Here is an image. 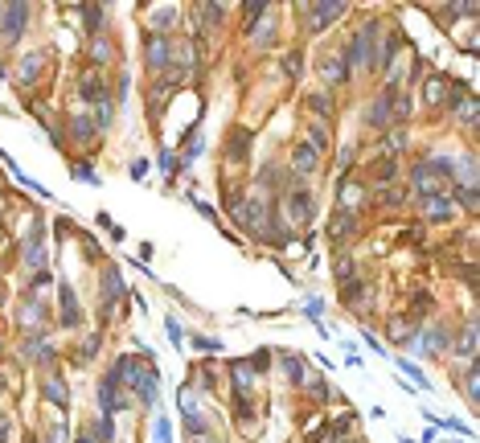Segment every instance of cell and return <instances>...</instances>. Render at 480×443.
Here are the masks:
<instances>
[{
  "label": "cell",
  "mask_w": 480,
  "mask_h": 443,
  "mask_svg": "<svg viewBox=\"0 0 480 443\" xmlns=\"http://www.w3.org/2000/svg\"><path fill=\"white\" fill-rule=\"evenodd\" d=\"M378 29H382V21H366V25L353 33V41L345 45V58H341L349 70H357V66H366V62H370V49H374L370 41L378 37Z\"/></svg>",
  "instance_id": "cell-1"
},
{
  "label": "cell",
  "mask_w": 480,
  "mask_h": 443,
  "mask_svg": "<svg viewBox=\"0 0 480 443\" xmlns=\"http://www.w3.org/2000/svg\"><path fill=\"white\" fill-rule=\"evenodd\" d=\"M111 374H115V382H123V386H131V390H136V386L144 382V374H148V362L127 353V357H119V362H115V370H111Z\"/></svg>",
  "instance_id": "cell-2"
},
{
  "label": "cell",
  "mask_w": 480,
  "mask_h": 443,
  "mask_svg": "<svg viewBox=\"0 0 480 443\" xmlns=\"http://www.w3.org/2000/svg\"><path fill=\"white\" fill-rule=\"evenodd\" d=\"M0 25H4V37L16 41L21 29L29 25V4H4V8H0Z\"/></svg>",
  "instance_id": "cell-3"
},
{
  "label": "cell",
  "mask_w": 480,
  "mask_h": 443,
  "mask_svg": "<svg viewBox=\"0 0 480 443\" xmlns=\"http://www.w3.org/2000/svg\"><path fill=\"white\" fill-rule=\"evenodd\" d=\"M349 4H341V0H325V4H308V29H325V25H333L341 12H345Z\"/></svg>",
  "instance_id": "cell-4"
},
{
  "label": "cell",
  "mask_w": 480,
  "mask_h": 443,
  "mask_svg": "<svg viewBox=\"0 0 480 443\" xmlns=\"http://www.w3.org/2000/svg\"><path fill=\"white\" fill-rule=\"evenodd\" d=\"M440 181H444V173L431 164V160H423V164H415V173H411V185L423 193V197H431L435 189H440Z\"/></svg>",
  "instance_id": "cell-5"
},
{
  "label": "cell",
  "mask_w": 480,
  "mask_h": 443,
  "mask_svg": "<svg viewBox=\"0 0 480 443\" xmlns=\"http://www.w3.org/2000/svg\"><path fill=\"white\" fill-rule=\"evenodd\" d=\"M144 58H148V66H152V70H164V66H168V58H173V41H168V37H148Z\"/></svg>",
  "instance_id": "cell-6"
},
{
  "label": "cell",
  "mask_w": 480,
  "mask_h": 443,
  "mask_svg": "<svg viewBox=\"0 0 480 443\" xmlns=\"http://www.w3.org/2000/svg\"><path fill=\"white\" fill-rule=\"evenodd\" d=\"M288 210H292V222H312V197H308V189H292L288 193Z\"/></svg>",
  "instance_id": "cell-7"
},
{
  "label": "cell",
  "mask_w": 480,
  "mask_h": 443,
  "mask_svg": "<svg viewBox=\"0 0 480 443\" xmlns=\"http://www.w3.org/2000/svg\"><path fill=\"white\" fill-rule=\"evenodd\" d=\"M292 164H296V173H300V177H312V173L320 168V152H312L308 144H296V152H292Z\"/></svg>",
  "instance_id": "cell-8"
},
{
  "label": "cell",
  "mask_w": 480,
  "mask_h": 443,
  "mask_svg": "<svg viewBox=\"0 0 480 443\" xmlns=\"http://www.w3.org/2000/svg\"><path fill=\"white\" fill-rule=\"evenodd\" d=\"M136 394H140L144 407H156V394H160V370H156V366H148V374H144V382L136 386Z\"/></svg>",
  "instance_id": "cell-9"
},
{
  "label": "cell",
  "mask_w": 480,
  "mask_h": 443,
  "mask_svg": "<svg viewBox=\"0 0 480 443\" xmlns=\"http://www.w3.org/2000/svg\"><path fill=\"white\" fill-rule=\"evenodd\" d=\"M115 374H107L103 382H99V407H103V415H115V411H123V403L115 398Z\"/></svg>",
  "instance_id": "cell-10"
},
{
  "label": "cell",
  "mask_w": 480,
  "mask_h": 443,
  "mask_svg": "<svg viewBox=\"0 0 480 443\" xmlns=\"http://www.w3.org/2000/svg\"><path fill=\"white\" fill-rule=\"evenodd\" d=\"M78 86H82V94H86V99H94V103H107V82H103V74H99V70H86Z\"/></svg>",
  "instance_id": "cell-11"
},
{
  "label": "cell",
  "mask_w": 480,
  "mask_h": 443,
  "mask_svg": "<svg viewBox=\"0 0 480 443\" xmlns=\"http://www.w3.org/2000/svg\"><path fill=\"white\" fill-rule=\"evenodd\" d=\"M423 201H427V218H431V222H448L452 210H456V201L444 197V193H431V197H423Z\"/></svg>",
  "instance_id": "cell-12"
},
{
  "label": "cell",
  "mask_w": 480,
  "mask_h": 443,
  "mask_svg": "<svg viewBox=\"0 0 480 443\" xmlns=\"http://www.w3.org/2000/svg\"><path fill=\"white\" fill-rule=\"evenodd\" d=\"M58 292H62V325H66V329H74V325H78V300H74V288L62 279V283H58Z\"/></svg>",
  "instance_id": "cell-13"
},
{
  "label": "cell",
  "mask_w": 480,
  "mask_h": 443,
  "mask_svg": "<svg viewBox=\"0 0 480 443\" xmlns=\"http://www.w3.org/2000/svg\"><path fill=\"white\" fill-rule=\"evenodd\" d=\"M103 292H107V300H103L107 308H103V312H111V304L123 296V275H119L115 267H107V271H103Z\"/></svg>",
  "instance_id": "cell-14"
},
{
  "label": "cell",
  "mask_w": 480,
  "mask_h": 443,
  "mask_svg": "<svg viewBox=\"0 0 480 443\" xmlns=\"http://www.w3.org/2000/svg\"><path fill=\"white\" fill-rule=\"evenodd\" d=\"M390 119H394V99H390V94H382V99L374 103V111H370V123H374V127H386Z\"/></svg>",
  "instance_id": "cell-15"
},
{
  "label": "cell",
  "mask_w": 480,
  "mask_h": 443,
  "mask_svg": "<svg viewBox=\"0 0 480 443\" xmlns=\"http://www.w3.org/2000/svg\"><path fill=\"white\" fill-rule=\"evenodd\" d=\"M41 62H45V58H41V53H29V62H25V66H21V78H16V82H21V86H33V82H37V78H33V74H37V70H41Z\"/></svg>",
  "instance_id": "cell-16"
},
{
  "label": "cell",
  "mask_w": 480,
  "mask_h": 443,
  "mask_svg": "<svg viewBox=\"0 0 480 443\" xmlns=\"http://www.w3.org/2000/svg\"><path fill=\"white\" fill-rule=\"evenodd\" d=\"M41 390H45V398H49V403L66 407V382H62V378H45V386H41Z\"/></svg>",
  "instance_id": "cell-17"
},
{
  "label": "cell",
  "mask_w": 480,
  "mask_h": 443,
  "mask_svg": "<svg viewBox=\"0 0 480 443\" xmlns=\"http://www.w3.org/2000/svg\"><path fill=\"white\" fill-rule=\"evenodd\" d=\"M152 443H173V423H168L164 415H160L156 427H152Z\"/></svg>",
  "instance_id": "cell-18"
},
{
  "label": "cell",
  "mask_w": 480,
  "mask_h": 443,
  "mask_svg": "<svg viewBox=\"0 0 480 443\" xmlns=\"http://www.w3.org/2000/svg\"><path fill=\"white\" fill-rule=\"evenodd\" d=\"M115 119V107H111V99L107 103H94V127H107Z\"/></svg>",
  "instance_id": "cell-19"
},
{
  "label": "cell",
  "mask_w": 480,
  "mask_h": 443,
  "mask_svg": "<svg viewBox=\"0 0 480 443\" xmlns=\"http://www.w3.org/2000/svg\"><path fill=\"white\" fill-rule=\"evenodd\" d=\"M394 173H399V164H394V160H382V164L374 168V181L386 185V181H394Z\"/></svg>",
  "instance_id": "cell-20"
},
{
  "label": "cell",
  "mask_w": 480,
  "mask_h": 443,
  "mask_svg": "<svg viewBox=\"0 0 480 443\" xmlns=\"http://www.w3.org/2000/svg\"><path fill=\"white\" fill-rule=\"evenodd\" d=\"M25 259H29V267H41V263H45V246H41V238H33V242H29Z\"/></svg>",
  "instance_id": "cell-21"
},
{
  "label": "cell",
  "mask_w": 480,
  "mask_h": 443,
  "mask_svg": "<svg viewBox=\"0 0 480 443\" xmlns=\"http://www.w3.org/2000/svg\"><path fill=\"white\" fill-rule=\"evenodd\" d=\"M94 435H99V443H111V440H115V427H111V415H103V419L94 423Z\"/></svg>",
  "instance_id": "cell-22"
},
{
  "label": "cell",
  "mask_w": 480,
  "mask_h": 443,
  "mask_svg": "<svg viewBox=\"0 0 480 443\" xmlns=\"http://www.w3.org/2000/svg\"><path fill=\"white\" fill-rule=\"evenodd\" d=\"M308 107H312L316 115H333V99H329V94H312V99H308Z\"/></svg>",
  "instance_id": "cell-23"
},
{
  "label": "cell",
  "mask_w": 480,
  "mask_h": 443,
  "mask_svg": "<svg viewBox=\"0 0 480 443\" xmlns=\"http://www.w3.org/2000/svg\"><path fill=\"white\" fill-rule=\"evenodd\" d=\"M82 12H86V29H99L103 25V4H86Z\"/></svg>",
  "instance_id": "cell-24"
},
{
  "label": "cell",
  "mask_w": 480,
  "mask_h": 443,
  "mask_svg": "<svg viewBox=\"0 0 480 443\" xmlns=\"http://www.w3.org/2000/svg\"><path fill=\"white\" fill-rule=\"evenodd\" d=\"M349 226H353V218H349V210H345V214H337V218H333V230H329V234H333V238H341Z\"/></svg>",
  "instance_id": "cell-25"
},
{
  "label": "cell",
  "mask_w": 480,
  "mask_h": 443,
  "mask_svg": "<svg viewBox=\"0 0 480 443\" xmlns=\"http://www.w3.org/2000/svg\"><path fill=\"white\" fill-rule=\"evenodd\" d=\"M460 353L464 357H477V329L468 325V333H464V341H460Z\"/></svg>",
  "instance_id": "cell-26"
},
{
  "label": "cell",
  "mask_w": 480,
  "mask_h": 443,
  "mask_svg": "<svg viewBox=\"0 0 480 443\" xmlns=\"http://www.w3.org/2000/svg\"><path fill=\"white\" fill-rule=\"evenodd\" d=\"M399 366H403V374H407V378H411V382H415L419 390H427V378L419 374V366H411V362H399Z\"/></svg>",
  "instance_id": "cell-27"
},
{
  "label": "cell",
  "mask_w": 480,
  "mask_h": 443,
  "mask_svg": "<svg viewBox=\"0 0 480 443\" xmlns=\"http://www.w3.org/2000/svg\"><path fill=\"white\" fill-rule=\"evenodd\" d=\"M74 181H86V185H99V177H94V168H90V164H74Z\"/></svg>",
  "instance_id": "cell-28"
},
{
  "label": "cell",
  "mask_w": 480,
  "mask_h": 443,
  "mask_svg": "<svg viewBox=\"0 0 480 443\" xmlns=\"http://www.w3.org/2000/svg\"><path fill=\"white\" fill-rule=\"evenodd\" d=\"M341 201H345V205H349V201L357 205V201H362V189H357V185H349V181H341Z\"/></svg>",
  "instance_id": "cell-29"
},
{
  "label": "cell",
  "mask_w": 480,
  "mask_h": 443,
  "mask_svg": "<svg viewBox=\"0 0 480 443\" xmlns=\"http://www.w3.org/2000/svg\"><path fill=\"white\" fill-rule=\"evenodd\" d=\"M283 370H288V378H292V382H304V374H300V362H296V357H288V353H283Z\"/></svg>",
  "instance_id": "cell-30"
},
{
  "label": "cell",
  "mask_w": 480,
  "mask_h": 443,
  "mask_svg": "<svg viewBox=\"0 0 480 443\" xmlns=\"http://www.w3.org/2000/svg\"><path fill=\"white\" fill-rule=\"evenodd\" d=\"M230 156H234V160H242V156H247V131H238V136H234V148H230Z\"/></svg>",
  "instance_id": "cell-31"
},
{
  "label": "cell",
  "mask_w": 480,
  "mask_h": 443,
  "mask_svg": "<svg viewBox=\"0 0 480 443\" xmlns=\"http://www.w3.org/2000/svg\"><path fill=\"white\" fill-rule=\"evenodd\" d=\"M320 308H325L320 300H308V304H304V316H308L312 325H320Z\"/></svg>",
  "instance_id": "cell-32"
},
{
  "label": "cell",
  "mask_w": 480,
  "mask_h": 443,
  "mask_svg": "<svg viewBox=\"0 0 480 443\" xmlns=\"http://www.w3.org/2000/svg\"><path fill=\"white\" fill-rule=\"evenodd\" d=\"M193 345L205 349V353H218V349H222V341H214V337H193Z\"/></svg>",
  "instance_id": "cell-33"
},
{
  "label": "cell",
  "mask_w": 480,
  "mask_h": 443,
  "mask_svg": "<svg viewBox=\"0 0 480 443\" xmlns=\"http://www.w3.org/2000/svg\"><path fill=\"white\" fill-rule=\"evenodd\" d=\"M164 329H168V337H173V345H177V349H181V325H177V320H173V316H168V320H164Z\"/></svg>",
  "instance_id": "cell-34"
},
{
  "label": "cell",
  "mask_w": 480,
  "mask_h": 443,
  "mask_svg": "<svg viewBox=\"0 0 480 443\" xmlns=\"http://www.w3.org/2000/svg\"><path fill=\"white\" fill-rule=\"evenodd\" d=\"M99 353V337H90V341H82V349H78V357H94Z\"/></svg>",
  "instance_id": "cell-35"
},
{
  "label": "cell",
  "mask_w": 480,
  "mask_h": 443,
  "mask_svg": "<svg viewBox=\"0 0 480 443\" xmlns=\"http://www.w3.org/2000/svg\"><path fill=\"white\" fill-rule=\"evenodd\" d=\"M201 12H205V21H214V25L222 21V8H218V4H201Z\"/></svg>",
  "instance_id": "cell-36"
},
{
  "label": "cell",
  "mask_w": 480,
  "mask_h": 443,
  "mask_svg": "<svg viewBox=\"0 0 480 443\" xmlns=\"http://www.w3.org/2000/svg\"><path fill=\"white\" fill-rule=\"evenodd\" d=\"M427 99H431V103H440V99H444V82H440V78L427 86Z\"/></svg>",
  "instance_id": "cell-37"
},
{
  "label": "cell",
  "mask_w": 480,
  "mask_h": 443,
  "mask_svg": "<svg viewBox=\"0 0 480 443\" xmlns=\"http://www.w3.org/2000/svg\"><path fill=\"white\" fill-rule=\"evenodd\" d=\"M160 168H164V173H177V160H173V152H160Z\"/></svg>",
  "instance_id": "cell-38"
},
{
  "label": "cell",
  "mask_w": 480,
  "mask_h": 443,
  "mask_svg": "<svg viewBox=\"0 0 480 443\" xmlns=\"http://www.w3.org/2000/svg\"><path fill=\"white\" fill-rule=\"evenodd\" d=\"M460 201H464L468 210H477V189H460Z\"/></svg>",
  "instance_id": "cell-39"
},
{
  "label": "cell",
  "mask_w": 480,
  "mask_h": 443,
  "mask_svg": "<svg viewBox=\"0 0 480 443\" xmlns=\"http://www.w3.org/2000/svg\"><path fill=\"white\" fill-rule=\"evenodd\" d=\"M144 173H148V164H144V160H136V164H131V177H136V181H144Z\"/></svg>",
  "instance_id": "cell-40"
},
{
  "label": "cell",
  "mask_w": 480,
  "mask_h": 443,
  "mask_svg": "<svg viewBox=\"0 0 480 443\" xmlns=\"http://www.w3.org/2000/svg\"><path fill=\"white\" fill-rule=\"evenodd\" d=\"M403 197H407L403 189H390V193H386V201H390V205H403Z\"/></svg>",
  "instance_id": "cell-41"
},
{
  "label": "cell",
  "mask_w": 480,
  "mask_h": 443,
  "mask_svg": "<svg viewBox=\"0 0 480 443\" xmlns=\"http://www.w3.org/2000/svg\"><path fill=\"white\" fill-rule=\"evenodd\" d=\"M78 443H99V440H94V431H90V427H86V431H82V435H78Z\"/></svg>",
  "instance_id": "cell-42"
}]
</instances>
